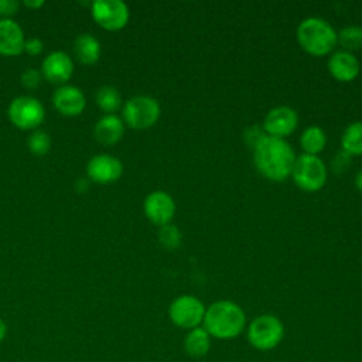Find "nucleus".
<instances>
[{
	"mask_svg": "<svg viewBox=\"0 0 362 362\" xmlns=\"http://www.w3.org/2000/svg\"><path fill=\"white\" fill-rule=\"evenodd\" d=\"M296 157L286 139L266 134L253 147V163L257 171L270 181L281 182L291 175Z\"/></svg>",
	"mask_w": 362,
	"mask_h": 362,
	"instance_id": "obj_1",
	"label": "nucleus"
},
{
	"mask_svg": "<svg viewBox=\"0 0 362 362\" xmlns=\"http://www.w3.org/2000/svg\"><path fill=\"white\" fill-rule=\"evenodd\" d=\"M247 321L243 308L232 300H216L205 310L202 327L211 338L229 341L246 329Z\"/></svg>",
	"mask_w": 362,
	"mask_h": 362,
	"instance_id": "obj_2",
	"label": "nucleus"
},
{
	"mask_svg": "<svg viewBox=\"0 0 362 362\" xmlns=\"http://www.w3.org/2000/svg\"><path fill=\"white\" fill-rule=\"evenodd\" d=\"M300 47L313 57H324L334 51L337 45V31L324 18L307 17L296 31Z\"/></svg>",
	"mask_w": 362,
	"mask_h": 362,
	"instance_id": "obj_3",
	"label": "nucleus"
},
{
	"mask_svg": "<svg viewBox=\"0 0 362 362\" xmlns=\"http://www.w3.org/2000/svg\"><path fill=\"white\" fill-rule=\"evenodd\" d=\"M246 339L252 348L260 352L276 349L284 338L283 321L270 313L259 314L246 325Z\"/></svg>",
	"mask_w": 362,
	"mask_h": 362,
	"instance_id": "obj_4",
	"label": "nucleus"
},
{
	"mask_svg": "<svg viewBox=\"0 0 362 362\" xmlns=\"http://www.w3.org/2000/svg\"><path fill=\"white\" fill-rule=\"evenodd\" d=\"M161 107L157 99L148 95H136L129 98L122 106V120L134 130L153 127L160 119Z\"/></svg>",
	"mask_w": 362,
	"mask_h": 362,
	"instance_id": "obj_5",
	"label": "nucleus"
},
{
	"mask_svg": "<svg viewBox=\"0 0 362 362\" xmlns=\"http://www.w3.org/2000/svg\"><path fill=\"white\" fill-rule=\"evenodd\" d=\"M7 117L17 129L33 132L45 120V107L38 98L21 95L8 103Z\"/></svg>",
	"mask_w": 362,
	"mask_h": 362,
	"instance_id": "obj_6",
	"label": "nucleus"
},
{
	"mask_svg": "<svg viewBox=\"0 0 362 362\" xmlns=\"http://www.w3.org/2000/svg\"><path fill=\"white\" fill-rule=\"evenodd\" d=\"M328 170L318 156L300 154L296 157L291 177L294 184L307 192H315L325 185Z\"/></svg>",
	"mask_w": 362,
	"mask_h": 362,
	"instance_id": "obj_7",
	"label": "nucleus"
},
{
	"mask_svg": "<svg viewBox=\"0 0 362 362\" xmlns=\"http://www.w3.org/2000/svg\"><path fill=\"white\" fill-rule=\"evenodd\" d=\"M205 304L192 294H181L175 297L168 307L170 321L185 331L201 327L205 317Z\"/></svg>",
	"mask_w": 362,
	"mask_h": 362,
	"instance_id": "obj_8",
	"label": "nucleus"
},
{
	"mask_svg": "<svg viewBox=\"0 0 362 362\" xmlns=\"http://www.w3.org/2000/svg\"><path fill=\"white\" fill-rule=\"evenodd\" d=\"M93 21L106 31L124 28L130 18V10L122 0H95L90 3Z\"/></svg>",
	"mask_w": 362,
	"mask_h": 362,
	"instance_id": "obj_9",
	"label": "nucleus"
},
{
	"mask_svg": "<svg viewBox=\"0 0 362 362\" xmlns=\"http://www.w3.org/2000/svg\"><path fill=\"white\" fill-rule=\"evenodd\" d=\"M123 163L112 154H95L86 163V178L96 184H112L123 175Z\"/></svg>",
	"mask_w": 362,
	"mask_h": 362,
	"instance_id": "obj_10",
	"label": "nucleus"
},
{
	"mask_svg": "<svg viewBox=\"0 0 362 362\" xmlns=\"http://www.w3.org/2000/svg\"><path fill=\"white\" fill-rule=\"evenodd\" d=\"M143 211L153 225L164 226L170 223L175 215V201L168 192L157 189L144 198Z\"/></svg>",
	"mask_w": 362,
	"mask_h": 362,
	"instance_id": "obj_11",
	"label": "nucleus"
},
{
	"mask_svg": "<svg viewBox=\"0 0 362 362\" xmlns=\"http://www.w3.org/2000/svg\"><path fill=\"white\" fill-rule=\"evenodd\" d=\"M298 126V115L290 106H276L270 109L263 120V130L267 136L286 139Z\"/></svg>",
	"mask_w": 362,
	"mask_h": 362,
	"instance_id": "obj_12",
	"label": "nucleus"
},
{
	"mask_svg": "<svg viewBox=\"0 0 362 362\" xmlns=\"http://www.w3.org/2000/svg\"><path fill=\"white\" fill-rule=\"evenodd\" d=\"M54 109L65 117H76L86 107V98L81 88L65 83L58 86L52 93Z\"/></svg>",
	"mask_w": 362,
	"mask_h": 362,
	"instance_id": "obj_13",
	"label": "nucleus"
},
{
	"mask_svg": "<svg viewBox=\"0 0 362 362\" xmlns=\"http://www.w3.org/2000/svg\"><path fill=\"white\" fill-rule=\"evenodd\" d=\"M42 78L54 85H65L74 74V61L65 51H52L41 62Z\"/></svg>",
	"mask_w": 362,
	"mask_h": 362,
	"instance_id": "obj_14",
	"label": "nucleus"
},
{
	"mask_svg": "<svg viewBox=\"0 0 362 362\" xmlns=\"http://www.w3.org/2000/svg\"><path fill=\"white\" fill-rule=\"evenodd\" d=\"M24 31L13 18H0V55L17 57L24 52Z\"/></svg>",
	"mask_w": 362,
	"mask_h": 362,
	"instance_id": "obj_15",
	"label": "nucleus"
},
{
	"mask_svg": "<svg viewBox=\"0 0 362 362\" xmlns=\"http://www.w3.org/2000/svg\"><path fill=\"white\" fill-rule=\"evenodd\" d=\"M327 68L334 79L339 82H351L358 76L361 65L358 58L352 52L339 49L331 52L327 62Z\"/></svg>",
	"mask_w": 362,
	"mask_h": 362,
	"instance_id": "obj_16",
	"label": "nucleus"
},
{
	"mask_svg": "<svg viewBox=\"0 0 362 362\" xmlns=\"http://www.w3.org/2000/svg\"><path fill=\"white\" fill-rule=\"evenodd\" d=\"M126 124L117 115H103L93 127L95 139L103 146H113L122 140Z\"/></svg>",
	"mask_w": 362,
	"mask_h": 362,
	"instance_id": "obj_17",
	"label": "nucleus"
},
{
	"mask_svg": "<svg viewBox=\"0 0 362 362\" xmlns=\"http://www.w3.org/2000/svg\"><path fill=\"white\" fill-rule=\"evenodd\" d=\"M74 54L76 59L83 65H95L102 55V45L99 40L89 34H79L74 41Z\"/></svg>",
	"mask_w": 362,
	"mask_h": 362,
	"instance_id": "obj_18",
	"label": "nucleus"
},
{
	"mask_svg": "<svg viewBox=\"0 0 362 362\" xmlns=\"http://www.w3.org/2000/svg\"><path fill=\"white\" fill-rule=\"evenodd\" d=\"M211 344H212V338L202 325L187 331L182 341L185 354L194 359L206 356V354L211 349Z\"/></svg>",
	"mask_w": 362,
	"mask_h": 362,
	"instance_id": "obj_19",
	"label": "nucleus"
},
{
	"mask_svg": "<svg viewBox=\"0 0 362 362\" xmlns=\"http://www.w3.org/2000/svg\"><path fill=\"white\" fill-rule=\"evenodd\" d=\"M327 144V134L320 126H308L300 136V146L304 154L317 156Z\"/></svg>",
	"mask_w": 362,
	"mask_h": 362,
	"instance_id": "obj_20",
	"label": "nucleus"
},
{
	"mask_svg": "<svg viewBox=\"0 0 362 362\" xmlns=\"http://www.w3.org/2000/svg\"><path fill=\"white\" fill-rule=\"evenodd\" d=\"M95 102L106 115H116V112L123 106L120 92L110 85H103L96 90Z\"/></svg>",
	"mask_w": 362,
	"mask_h": 362,
	"instance_id": "obj_21",
	"label": "nucleus"
},
{
	"mask_svg": "<svg viewBox=\"0 0 362 362\" xmlns=\"http://www.w3.org/2000/svg\"><path fill=\"white\" fill-rule=\"evenodd\" d=\"M341 147L349 156L362 154V122L356 120L346 126L341 136Z\"/></svg>",
	"mask_w": 362,
	"mask_h": 362,
	"instance_id": "obj_22",
	"label": "nucleus"
},
{
	"mask_svg": "<svg viewBox=\"0 0 362 362\" xmlns=\"http://www.w3.org/2000/svg\"><path fill=\"white\" fill-rule=\"evenodd\" d=\"M337 42L344 51L352 52L362 48V27L346 25L339 33H337Z\"/></svg>",
	"mask_w": 362,
	"mask_h": 362,
	"instance_id": "obj_23",
	"label": "nucleus"
},
{
	"mask_svg": "<svg viewBox=\"0 0 362 362\" xmlns=\"http://www.w3.org/2000/svg\"><path fill=\"white\" fill-rule=\"evenodd\" d=\"M27 147L34 156H44L51 148V137L45 130H33L27 139Z\"/></svg>",
	"mask_w": 362,
	"mask_h": 362,
	"instance_id": "obj_24",
	"label": "nucleus"
},
{
	"mask_svg": "<svg viewBox=\"0 0 362 362\" xmlns=\"http://www.w3.org/2000/svg\"><path fill=\"white\" fill-rule=\"evenodd\" d=\"M157 236H158L160 245L163 247H165L167 250H177L181 246V242H182L181 230L173 223H167L164 226H160Z\"/></svg>",
	"mask_w": 362,
	"mask_h": 362,
	"instance_id": "obj_25",
	"label": "nucleus"
},
{
	"mask_svg": "<svg viewBox=\"0 0 362 362\" xmlns=\"http://www.w3.org/2000/svg\"><path fill=\"white\" fill-rule=\"evenodd\" d=\"M20 79H21V85L25 89H37L44 78H42V74L40 69L28 66L27 69L23 71Z\"/></svg>",
	"mask_w": 362,
	"mask_h": 362,
	"instance_id": "obj_26",
	"label": "nucleus"
},
{
	"mask_svg": "<svg viewBox=\"0 0 362 362\" xmlns=\"http://www.w3.org/2000/svg\"><path fill=\"white\" fill-rule=\"evenodd\" d=\"M352 156H349L348 153H345L344 150L338 151L332 160H331V170L335 173V174H342L345 171L349 170L351 167V163H352Z\"/></svg>",
	"mask_w": 362,
	"mask_h": 362,
	"instance_id": "obj_27",
	"label": "nucleus"
},
{
	"mask_svg": "<svg viewBox=\"0 0 362 362\" xmlns=\"http://www.w3.org/2000/svg\"><path fill=\"white\" fill-rule=\"evenodd\" d=\"M20 6L21 3L17 0H0V18H13Z\"/></svg>",
	"mask_w": 362,
	"mask_h": 362,
	"instance_id": "obj_28",
	"label": "nucleus"
},
{
	"mask_svg": "<svg viewBox=\"0 0 362 362\" xmlns=\"http://www.w3.org/2000/svg\"><path fill=\"white\" fill-rule=\"evenodd\" d=\"M263 136H266V133H264L263 127H259V126H250V127H247V129L245 130V133H243L245 141H246L252 148L257 144V141H259Z\"/></svg>",
	"mask_w": 362,
	"mask_h": 362,
	"instance_id": "obj_29",
	"label": "nucleus"
},
{
	"mask_svg": "<svg viewBox=\"0 0 362 362\" xmlns=\"http://www.w3.org/2000/svg\"><path fill=\"white\" fill-rule=\"evenodd\" d=\"M44 51V42L37 38V37H31V38H25L24 42V52L31 55V57H37L41 55Z\"/></svg>",
	"mask_w": 362,
	"mask_h": 362,
	"instance_id": "obj_30",
	"label": "nucleus"
},
{
	"mask_svg": "<svg viewBox=\"0 0 362 362\" xmlns=\"http://www.w3.org/2000/svg\"><path fill=\"white\" fill-rule=\"evenodd\" d=\"M44 4H45V1H42V0H24L23 1V6H25L27 8H31V10L41 8Z\"/></svg>",
	"mask_w": 362,
	"mask_h": 362,
	"instance_id": "obj_31",
	"label": "nucleus"
},
{
	"mask_svg": "<svg viewBox=\"0 0 362 362\" xmlns=\"http://www.w3.org/2000/svg\"><path fill=\"white\" fill-rule=\"evenodd\" d=\"M88 187H89V180L88 178H81V180H76V182H75V188H76L78 192L83 194L88 189Z\"/></svg>",
	"mask_w": 362,
	"mask_h": 362,
	"instance_id": "obj_32",
	"label": "nucleus"
},
{
	"mask_svg": "<svg viewBox=\"0 0 362 362\" xmlns=\"http://www.w3.org/2000/svg\"><path fill=\"white\" fill-rule=\"evenodd\" d=\"M6 335H7V325H6L4 320L0 317V342L6 338Z\"/></svg>",
	"mask_w": 362,
	"mask_h": 362,
	"instance_id": "obj_33",
	"label": "nucleus"
},
{
	"mask_svg": "<svg viewBox=\"0 0 362 362\" xmlns=\"http://www.w3.org/2000/svg\"><path fill=\"white\" fill-rule=\"evenodd\" d=\"M355 187L362 192V168L358 171V174L355 177Z\"/></svg>",
	"mask_w": 362,
	"mask_h": 362,
	"instance_id": "obj_34",
	"label": "nucleus"
}]
</instances>
